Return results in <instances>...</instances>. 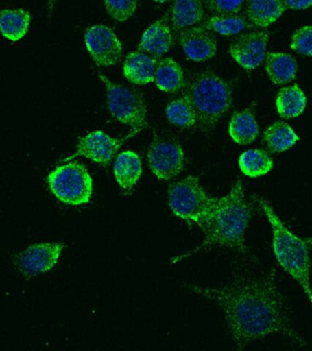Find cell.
<instances>
[{"label":"cell","mask_w":312,"mask_h":351,"mask_svg":"<svg viewBox=\"0 0 312 351\" xmlns=\"http://www.w3.org/2000/svg\"><path fill=\"white\" fill-rule=\"evenodd\" d=\"M286 8L282 0H250L248 7V19L254 26L267 27L283 15Z\"/></svg>","instance_id":"obj_21"},{"label":"cell","mask_w":312,"mask_h":351,"mask_svg":"<svg viewBox=\"0 0 312 351\" xmlns=\"http://www.w3.org/2000/svg\"><path fill=\"white\" fill-rule=\"evenodd\" d=\"M251 216L252 206L245 199L243 181L237 180L226 196L216 197L202 229L204 241L186 256L211 247L232 250L248 256L250 251L245 244V230Z\"/></svg>","instance_id":"obj_2"},{"label":"cell","mask_w":312,"mask_h":351,"mask_svg":"<svg viewBox=\"0 0 312 351\" xmlns=\"http://www.w3.org/2000/svg\"><path fill=\"white\" fill-rule=\"evenodd\" d=\"M290 47L298 53L312 57V26H305L296 30Z\"/></svg>","instance_id":"obj_29"},{"label":"cell","mask_w":312,"mask_h":351,"mask_svg":"<svg viewBox=\"0 0 312 351\" xmlns=\"http://www.w3.org/2000/svg\"><path fill=\"white\" fill-rule=\"evenodd\" d=\"M32 15L23 8H4L0 18L2 35L10 41H19L25 37L31 24Z\"/></svg>","instance_id":"obj_22"},{"label":"cell","mask_w":312,"mask_h":351,"mask_svg":"<svg viewBox=\"0 0 312 351\" xmlns=\"http://www.w3.org/2000/svg\"><path fill=\"white\" fill-rule=\"evenodd\" d=\"M153 1H155L157 3H165V2H168L169 0H153Z\"/></svg>","instance_id":"obj_34"},{"label":"cell","mask_w":312,"mask_h":351,"mask_svg":"<svg viewBox=\"0 0 312 351\" xmlns=\"http://www.w3.org/2000/svg\"><path fill=\"white\" fill-rule=\"evenodd\" d=\"M268 38L269 36L264 30L245 33L231 44L230 55L241 67L254 70L267 56Z\"/></svg>","instance_id":"obj_11"},{"label":"cell","mask_w":312,"mask_h":351,"mask_svg":"<svg viewBox=\"0 0 312 351\" xmlns=\"http://www.w3.org/2000/svg\"><path fill=\"white\" fill-rule=\"evenodd\" d=\"M157 60L144 52L135 51L125 58L123 71L125 78L135 84H147L154 81Z\"/></svg>","instance_id":"obj_15"},{"label":"cell","mask_w":312,"mask_h":351,"mask_svg":"<svg viewBox=\"0 0 312 351\" xmlns=\"http://www.w3.org/2000/svg\"><path fill=\"white\" fill-rule=\"evenodd\" d=\"M204 7L215 14H237L245 0H202Z\"/></svg>","instance_id":"obj_30"},{"label":"cell","mask_w":312,"mask_h":351,"mask_svg":"<svg viewBox=\"0 0 312 351\" xmlns=\"http://www.w3.org/2000/svg\"><path fill=\"white\" fill-rule=\"evenodd\" d=\"M191 289L219 306L232 342L240 350L271 336L284 337L295 347L308 345L293 325L276 268L242 266L224 287L193 285Z\"/></svg>","instance_id":"obj_1"},{"label":"cell","mask_w":312,"mask_h":351,"mask_svg":"<svg viewBox=\"0 0 312 351\" xmlns=\"http://www.w3.org/2000/svg\"><path fill=\"white\" fill-rule=\"evenodd\" d=\"M106 88L108 108L120 123L132 128L135 133L147 125V110L141 96L123 85L109 81L99 73Z\"/></svg>","instance_id":"obj_7"},{"label":"cell","mask_w":312,"mask_h":351,"mask_svg":"<svg viewBox=\"0 0 312 351\" xmlns=\"http://www.w3.org/2000/svg\"><path fill=\"white\" fill-rule=\"evenodd\" d=\"M229 136L238 145H249L259 136L256 117L250 109L235 112L229 121Z\"/></svg>","instance_id":"obj_19"},{"label":"cell","mask_w":312,"mask_h":351,"mask_svg":"<svg viewBox=\"0 0 312 351\" xmlns=\"http://www.w3.org/2000/svg\"><path fill=\"white\" fill-rule=\"evenodd\" d=\"M142 174L141 159L132 151L120 153L114 162V175L120 188L130 193Z\"/></svg>","instance_id":"obj_16"},{"label":"cell","mask_w":312,"mask_h":351,"mask_svg":"<svg viewBox=\"0 0 312 351\" xmlns=\"http://www.w3.org/2000/svg\"><path fill=\"white\" fill-rule=\"evenodd\" d=\"M238 164L241 171L248 178H260L272 170L274 162L267 151L249 149L241 154Z\"/></svg>","instance_id":"obj_25"},{"label":"cell","mask_w":312,"mask_h":351,"mask_svg":"<svg viewBox=\"0 0 312 351\" xmlns=\"http://www.w3.org/2000/svg\"><path fill=\"white\" fill-rule=\"evenodd\" d=\"M183 96L193 106L196 126L202 132L213 130L232 104L229 84L212 71H202L191 77Z\"/></svg>","instance_id":"obj_4"},{"label":"cell","mask_w":312,"mask_h":351,"mask_svg":"<svg viewBox=\"0 0 312 351\" xmlns=\"http://www.w3.org/2000/svg\"><path fill=\"white\" fill-rule=\"evenodd\" d=\"M201 26L220 35L232 36L248 29L249 22L237 14H215L204 19Z\"/></svg>","instance_id":"obj_26"},{"label":"cell","mask_w":312,"mask_h":351,"mask_svg":"<svg viewBox=\"0 0 312 351\" xmlns=\"http://www.w3.org/2000/svg\"><path fill=\"white\" fill-rule=\"evenodd\" d=\"M45 1L46 8H47L49 14L53 13L54 5H56V3L58 2L59 0H45Z\"/></svg>","instance_id":"obj_32"},{"label":"cell","mask_w":312,"mask_h":351,"mask_svg":"<svg viewBox=\"0 0 312 351\" xmlns=\"http://www.w3.org/2000/svg\"><path fill=\"white\" fill-rule=\"evenodd\" d=\"M109 16L117 21H127L134 15L138 0H104Z\"/></svg>","instance_id":"obj_28"},{"label":"cell","mask_w":312,"mask_h":351,"mask_svg":"<svg viewBox=\"0 0 312 351\" xmlns=\"http://www.w3.org/2000/svg\"><path fill=\"white\" fill-rule=\"evenodd\" d=\"M166 117L172 125L182 128H191L197 125L195 111L185 96L169 104L166 108Z\"/></svg>","instance_id":"obj_27"},{"label":"cell","mask_w":312,"mask_h":351,"mask_svg":"<svg viewBox=\"0 0 312 351\" xmlns=\"http://www.w3.org/2000/svg\"><path fill=\"white\" fill-rule=\"evenodd\" d=\"M216 197L202 188L199 178L189 176L172 184L169 189V206L178 218L201 229L215 205Z\"/></svg>","instance_id":"obj_5"},{"label":"cell","mask_w":312,"mask_h":351,"mask_svg":"<svg viewBox=\"0 0 312 351\" xmlns=\"http://www.w3.org/2000/svg\"><path fill=\"white\" fill-rule=\"evenodd\" d=\"M122 141L104 133L103 131H94L79 139L77 150L73 156H84L94 163L106 166L110 163L121 147Z\"/></svg>","instance_id":"obj_12"},{"label":"cell","mask_w":312,"mask_h":351,"mask_svg":"<svg viewBox=\"0 0 312 351\" xmlns=\"http://www.w3.org/2000/svg\"><path fill=\"white\" fill-rule=\"evenodd\" d=\"M84 43L87 51L98 66H114L121 59V41L116 33L105 25L98 24L87 29Z\"/></svg>","instance_id":"obj_10"},{"label":"cell","mask_w":312,"mask_h":351,"mask_svg":"<svg viewBox=\"0 0 312 351\" xmlns=\"http://www.w3.org/2000/svg\"><path fill=\"white\" fill-rule=\"evenodd\" d=\"M285 5L290 10H307L312 7V0H282Z\"/></svg>","instance_id":"obj_31"},{"label":"cell","mask_w":312,"mask_h":351,"mask_svg":"<svg viewBox=\"0 0 312 351\" xmlns=\"http://www.w3.org/2000/svg\"><path fill=\"white\" fill-rule=\"evenodd\" d=\"M265 144L274 153H281L294 147L300 140L291 126L287 123L276 122L265 131L263 136Z\"/></svg>","instance_id":"obj_24"},{"label":"cell","mask_w":312,"mask_h":351,"mask_svg":"<svg viewBox=\"0 0 312 351\" xmlns=\"http://www.w3.org/2000/svg\"><path fill=\"white\" fill-rule=\"evenodd\" d=\"M178 41L186 56L193 62H202L212 59L217 51V43L212 32L202 26L180 30Z\"/></svg>","instance_id":"obj_13"},{"label":"cell","mask_w":312,"mask_h":351,"mask_svg":"<svg viewBox=\"0 0 312 351\" xmlns=\"http://www.w3.org/2000/svg\"><path fill=\"white\" fill-rule=\"evenodd\" d=\"M202 0H175L171 10V21L175 29L182 30L195 26L204 16Z\"/></svg>","instance_id":"obj_17"},{"label":"cell","mask_w":312,"mask_h":351,"mask_svg":"<svg viewBox=\"0 0 312 351\" xmlns=\"http://www.w3.org/2000/svg\"><path fill=\"white\" fill-rule=\"evenodd\" d=\"M154 80L158 89L164 93H176L185 85L184 71L172 58L158 60Z\"/></svg>","instance_id":"obj_18"},{"label":"cell","mask_w":312,"mask_h":351,"mask_svg":"<svg viewBox=\"0 0 312 351\" xmlns=\"http://www.w3.org/2000/svg\"><path fill=\"white\" fill-rule=\"evenodd\" d=\"M307 98L297 84L282 88L276 99V111L281 117L290 119L300 115L305 110Z\"/></svg>","instance_id":"obj_23"},{"label":"cell","mask_w":312,"mask_h":351,"mask_svg":"<svg viewBox=\"0 0 312 351\" xmlns=\"http://www.w3.org/2000/svg\"><path fill=\"white\" fill-rule=\"evenodd\" d=\"M147 159L150 169L158 180H171L184 169L185 156L182 145L177 140L168 136L153 139Z\"/></svg>","instance_id":"obj_8"},{"label":"cell","mask_w":312,"mask_h":351,"mask_svg":"<svg viewBox=\"0 0 312 351\" xmlns=\"http://www.w3.org/2000/svg\"><path fill=\"white\" fill-rule=\"evenodd\" d=\"M265 69L274 84L281 85L291 82L297 73V62L291 55L269 52L265 59Z\"/></svg>","instance_id":"obj_20"},{"label":"cell","mask_w":312,"mask_h":351,"mask_svg":"<svg viewBox=\"0 0 312 351\" xmlns=\"http://www.w3.org/2000/svg\"><path fill=\"white\" fill-rule=\"evenodd\" d=\"M64 244L45 241L32 244L16 256V265L27 277L40 276L56 267Z\"/></svg>","instance_id":"obj_9"},{"label":"cell","mask_w":312,"mask_h":351,"mask_svg":"<svg viewBox=\"0 0 312 351\" xmlns=\"http://www.w3.org/2000/svg\"><path fill=\"white\" fill-rule=\"evenodd\" d=\"M256 202L267 216L272 230L273 251L276 261L300 285L312 309L311 260L308 243L305 239L298 237L289 229L267 199L256 196Z\"/></svg>","instance_id":"obj_3"},{"label":"cell","mask_w":312,"mask_h":351,"mask_svg":"<svg viewBox=\"0 0 312 351\" xmlns=\"http://www.w3.org/2000/svg\"><path fill=\"white\" fill-rule=\"evenodd\" d=\"M51 193L72 206L86 204L93 194V180L86 167L77 162L56 167L47 178Z\"/></svg>","instance_id":"obj_6"},{"label":"cell","mask_w":312,"mask_h":351,"mask_svg":"<svg viewBox=\"0 0 312 351\" xmlns=\"http://www.w3.org/2000/svg\"><path fill=\"white\" fill-rule=\"evenodd\" d=\"M307 243H308L309 247H311L312 249V237L305 238Z\"/></svg>","instance_id":"obj_33"},{"label":"cell","mask_w":312,"mask_h":351,"mask_svg":"<svg viewBox=\"0 0 312 351\" xmlns=\"http://www.w3.org/2000/svg\"><path fill=\"white\" fill-rule=\"evenodd\" d=\"M173 45V34L165 19L154 22L142 35L139 49L155 57L167 53Z\"/></svg>","instance_id":"obj_14"}]
</instances>
